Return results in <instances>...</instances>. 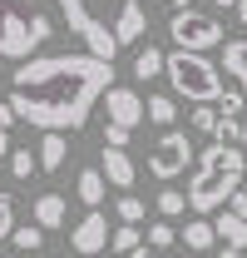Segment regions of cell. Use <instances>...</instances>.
<instances>
[{"label": "cell", "mask_w": 247, "mask_h": 258, "mask_svg": "<svg viewBox=\"0 0 247 258\" xmlns=\"http://www.w3.org/2000/svg\"><path fill=\"white\" fill-rule=\"evenodd\" d=\"M114 90V64L74 50V55H35L10 75V109L15 119L35 124L40 134L84 129L94 104Z\"/></svg>", "instance_id": "obj_1"}, {"label": "cell", "mask_w": 247, "mask_h": 258, "mask_svg": "<svg viewBox=\"0 0 247 258\" xmlns=\"http://www.w3.org/2000/svg\"><path fill=\"white\" fill-rule=\"evenodd\" d=\"M60 10L84 50L109 64L124 45H139L149 30V0H60Z\"/></svg>", "instance_id": "obj_2"}, {"label": "cell", "mask_w": 247, "mask_h": 258, "mask_svg": "<svg viewBox=\"0 0 247 258\" xmlns=\"http://www.w3.org/2000/svg\"><path fill=\"white\" fill-rule=\"evenodd\" d=\"M242 174H247L242 144H208V149H198L193 179H188V209L193 214H222L232 204V194L247 189Z\"/></svg>", "instance_id": "obj_3"}, {"label": "cell", "mask_w": 247, "mask_h": 258, "mask_svg": "<svg viewBox=\"0 0 247 258\" xmlns=\"http://www.w3.org/2000/svg\"><path fill=\"white\" fill-rule=\"evenodd\" d=\"M55 35L50 15L35 10V0H0V55L5 60H35V50Z\"/></svg>", "instance_id": "obj_4"}, {"label": "cell", "mask_w": 247, "mask_h": 258, "mask_svg": "<svg viewBox=\"0 0 247 258\" xmlns=\"http://www.w3.org/2000/svg\"><path fill=\"white\" fill-rule=\"evenodd\" d=\"M163 75L173 80V95L193 99V104H217L222 99V64H213L208 55H188V50H173L163 60Z\"/></svg>", "instance_id": "obj_5"}, {"label": "cell", "mask_w": 247, "mask_h": 258, "mask_svg": "<svg viewBox=\"0 0 247 258\" xmlns=\"http://www.w3.org/2000/svg\"><path fill=\"white\" fill-rule=\"evenodd\" d=\"M168 35H173V45L188 50V55H208L217 45H227L222 40V20L208 15V10H173L168 15Z\"/></svg>", "instance_id": "obj_6"}, {"label": "cell", "mask_w": 247, "mask_h": 258, "mask_svg": "<svg viewBox=\"0 0 247 258\" xmlns=\"http://www.w3.org/2000/svg\"><path fill=\"white\" fill-rule=\"evenodd\" d=\"M198 164V149H193V139H188V129H168V134H158V144L149 149V174L154 179H178Z\"/></svg>", "instance_id": "obj_7"}, {"label": "cell", "mask_w": 247, "mask_h": 258, "mask_svg": "<svg viewBox=\"0 0 247 258\" xmlns=\"http://www.w3.org/2000/svg\"><path fill=\"white\" fill-rule=\"evenodd\" d=\"M109 238H114V228H109V219H104V209H89L79 224L69 228V248H74V253H84V258L104 253V248H109Z\"/></svg>", "instance_id": "obj_8"}, {"label": "cell", "mask_w": 247, "mask_h": 258, "mask_svg": "<svg viewBox=\"0 0 247 258\" xmlns=\"http://www.w3.org/2000/svg\"><path fill=\"white\" fill-rule=\"evenodd\" d=\"M104 114H109V124H119V129H134V124L149 119L144 114V99L134 95V90H109L104 95Z\"/></svg>", "instance_id": "obj_9"}, {"label": "cell", "mask_w": 247, "mask_h": 258, "mask_svg": "<svg viewBox=\"0 0 247 258\" xmlns=\"http://www.w3.org/2000/svg\"><path fill=\"white\" fill-rule=\"evenodd\" d=\"M104 184H114V189H134V179H139V164L129 159L124 149H104Z\"/></svg>", "instance_id": "obj_10"}, {"label": "cell", "mask_w": 247, "mask_h": 258, "mask_svg": "<svg viewBox=\"0 0 247 258\" xmlns=\"http://www.w3.org/2000/svg\"><path fill=\"white\" fill-rule=\"evenodd\" d=\"M64 219H69V204H64V194H40L35 199V228H64Z\"/></svg>", "instance_id": "obj_11"}, {"label": "cell", "mask_w": 247, "mask_h": 258, "mask_svg": "<svg viewBox=\"0 0 247 258\" xmlns=\"http://www.w3.org/2000/svg\"><path fill=\"white\" fill-rule=\"evenodd\" d=\"M222 75H232V85L247 95V35L222 45Z\"/></svg>", "instance_id": "obj_12"}, {"label": "cell", "mask_w": 247, "mask_h": 258, "mask_svg": "<svg viewBox=\"0 0 247 258\" xmlns=\"http://www.w3.org/2000/svg\"><path fill=\"white\" fill-rule=\"evenodd\" d=\"M213 228H217V238H222V248H242V253H247V224L237 219V214L222 209V214L213 219Z\"/></svg>", "instance_id": "obj_13"}, {"label": "cell", "mask_w": 247, "mask_h": 258, "mask_svg": "<svg viewBox=\"0 0 247 258\" xmlns=\"http://www.w3.org/2000/svg\"><path fill=\"white\" fill-rule=\"evenodd\" d=\"M217 243V228L208 224V219H188L183 224V248H193V253H208Z\"/></svg>", "instance_id": "obj_14"}, {"label": "cell", "mask_w": 247, "mask_h": 258, "mask_svg": "<svg viewBox=\"0 0 247 258\" xmlns=\"http://www.w3.org/2000/svg\"><path fill=\"white\" fill-rule=\"evenodd\" d=\"M64 154H69L64 134H45V139H40V169H45V174H60V169H64Z\"/></svg>", "instance_id": "obj_15"}, {"label": "cell", "mask_w": 247, "mask_h": 258, "mask_svg": "<svg viewBox=\"0 0 247 258\" xmlns=\"http://www.w3.org/2000/svg\"><path fill=\"white\" fill-rule=\"evenodd\" d=\"M144 114H149V119L168 134V129H173V119H178V104H173V95H149V99H144Z\"/></svg>", "instance_id": "obj_16"}, {"label": "cell", "mask_w": 247, "mask_h": 258, "mask_svg": "<svg viewBox=\"0 0 247 258\" xmlns=\"http://www.w3.org/2000/svg\"><path fill=\"white\" fill-rule=\"evenodd\" d=\"M163 60H168L163 50H154V45H144V50L134 55V80H144V85H149V80H158V75H163Z\"/></svg>", "instance_id": "obj_17"}, {"label": "cell", "mask_w": 247, "mask_h": 258, "mask_svg": "<svg viewBox=\"0 0 247 258\" xmlns=\"http://www.w3.org/2000/svg\"><path fill=\"white\" fill-rule=\"evenodd\" d=\"M109 248H114V258H134L139 248H144V228L119 224V228H114V238H109Z\"/></svg>", "instance_id": "obj_18"}, {"label": "cell", "mask_w": 247, "mask_h": 258, "mask_svg": "<svg viewBox=\"0 0 247 258\" xmlns=\"http://www.w3.org/2000/svg\"><path fill=\"white\" fill-rule=\"evenodd\" d=\"M213 109L222 114V119H247V95L237 90V85H227V90H222V99H217Z\"/></svg>", "instance_id": "obj_19"}, {"label": "cell", "mask_w": 247, "mask_h": 258, "mask_svg": "<svg viewBox=\"0 0 247 258\" xmlns=\"http://www.w3.org/2000/svg\"><path fill=\"white\" fill-rule=\"evenodd\" d=\"M74 189H79V199H84L89 209H99V204H104V174H99V169H84Z\"/></svg>", "instance_id": "obj_20"}, {"label": "cell", "mask_w": 247, "mask_h": 258, "mask_svg": "<svg viewBox=\"0 0 247 258\" xmlns=\"http://www.w3.org/2000/svg\"><path fill=\"white\" fill-rule=\"evenodd\" d=\"M173 238H178V228L168 224V219H158V224H149V233H144V243H149V248H173Z\"/></svg>", "instance_id": "obj_21"}, {"label": "cell", "mask_w": 247, "mask_h": 258, "mask_svg": "<svg viewBox=\"0 0 247 258\" xmlns=\"http://www.w3.org/2000/svg\"><path fill=\"white\" fill-rule=\"evenodd\" d=\"M183 204H188V194H178V189H163L158 194V219H178V214H183Z\"/></svg>", "instance_id": "obj_22"}, {"label": "cell", "mask_w": 247, "mask_h": 258, "mask_svg": "<svg viewBox=\"0 0 247 258\" xmlns=\"http://www.w3.org/2000/svg\"><path fill=\"white\" fill-rule=\"evenodd\" d=\"M114 214H119L124 224H144V199H134V194H119V204H114Z\"/></svg>", "instance_id": "obj_23"}, {"label": "cell", "mask_w": 247, "mask_h": 258, "mask_svg": "<svg viewBox=\"0 0 247 258\" xmlns=\"http://www.w3.org/2000/svg\"><path fill=\"white\" fill-rule=\"evenodd\" d=\"M35 169H40V154H35V149H15V154H10V174H15V179H30Z\"/></svg>", "instance_id": "obj_24"}, {"label": "cell", "mask_w": 247, "mask_h": 258, "mask_svg": "<svg viewBox=\"0 0 247 258\" xmlns=\"http://www.w3.org/2000/svg\"><path fill=\"white\" fill-rule=\"evenodd\" d=\"M5 238H15V199L0 189V243Z\"/></svg>", "instance_id": "obj_25"}, {"label": "cell", "mask_w": 247, "mask_h": 258, "mask_svg": "<svg viewBox=\"0 0 247 258\" xmlns=\"http://www.w3.org/2000/svg\"><path fill=\"white\" fill-rule=\"evenodd\" d=\"M10 243H15L20 258H25V253H35V248L45 243V228H15V238H10Z\"/></svg>", "instance_id": "obj_26"}, {"label": "cell", "mask_w": 247, "mask_h": 258, "mask_svg": "<svg viewBox=\"0 0 247 258\" xmlns=\"http://www.w3.org/2000/svg\"><path fill=\"white\" fill-rule=\"evenodd\" d=\"M188 124L198 129V134H213V129H217V109H213V104H198V109L188 114Z\"/></svg>", "instance_id": "obj_27"}, {"label": "cell", "mask_w": 247, "mask_h": 258, "mask_svg": "<svg viewBox=\"0 0 247 258\" xmlns=\"http://www.w3.org/2000/svg\"><path fill=\"white\" fill-rule=\"evenodd\" d=\"M10 124H15V109L0 104V154H15V144H10Z\"/></svg>", "instance_id": "obj_28"}, {"label": "cell", "mask_w": 247, "mask_h": 258, "mask_svg": "<svg viewBox=\"0 0 247 258\" xmlns=\"http://www.w3.org/2000/svg\"><path fill=\"white\" fill-rule=\"evenodd\" d=\"M104 144H109V149H124V144H129V129H119V124H104Z\"/></svg>", "instance_id": "obj_29"}, {"label": "cell", "mask_w": 247, "mask_h": 258, "mask_svg": "<svg viewBox=\"0 0 247 258\" xmlns=\"http://www.w3.org/2000/svg\"><path fill=\"white\" fill-rule=\"evenodd\" d=\"M227 214H237V219L247 224V189H237V194H232V204H227Z\"/></svg>", "instance_id": "obj_30"}, {"label": "cell", "mask_w": 247, "mask_h": 258, "mask_svg": "<svg viewBox=\"0 0 247 258\" xmlns=\"http://www.w3.org/2000/svg\"><path fill=\"white\" fill-rule=\"evenodd\" d=\"M217 10H237V5H242V0H213Z\"/></svg>", "instance_id": "obj_31"}, {"label": "cell", "mask_w": 247, "mask_h": 258, "mask_svg": "<svg viewBox=\"0 0 247 258\" xmlns=\"http://www.w3.org/2000/svg\"><path fill=\"white\" fill-rule=\"evenodd\" d=\"M237 25H242V30H247V0H242V5H237Z\"/></svg>", "instance_id": "obj_32"}, {"label": "cell", "mask_w": 247, "mask_h": 258, "mask_svg": "<svg viewBox=\"0 0 247 258\" xmlns=\"http://www.w3.org/2000/svg\"><path fill=\"white\" fill-rule=\"evenodd\" d=\"M173 10H193V0H173Z\"/></svg>", "instance_id": "obj_33"}, {"label": "cell", "mask_w": 247, "mask_h": 258, "mask_svg": "<svg viewBox=\"0 0 247 258\" xmlns=\"http://www.w3.org/2000/svg\"><path fill=\"white\" fill-rule=\"evenodd\" d=\"M134 258H154V248H149V243H144V248H139V253H134Z\"/></svg>", "instance_id": "obj_34"}, {"label": "cell", "mask_w": 247, "mask_h": 258, "mask_svg": "<svg viewBox=\"0 0 247 258\" xmlns=\"http://www.w3.org/2000/svg\"><path fill=\"white\" fill-rule=\"evenodd\" d=\"M242 154H247V119H242Z\"/></svg>", "instance_id": "obj_35"}, {"label": "cell", "mask_w": 247, "mask_h": 258, "mask_svg": "<svg viewBox=\"0 0 247 258\" xmlns=\"http://www.w3.org/2000/svg\"><path fill=\"white\" fill-rule=\"evenodd\" d=\"M109 258H114V253H109Z\"/></svg>", "instance_id": "obj_36"}]
</instances>
